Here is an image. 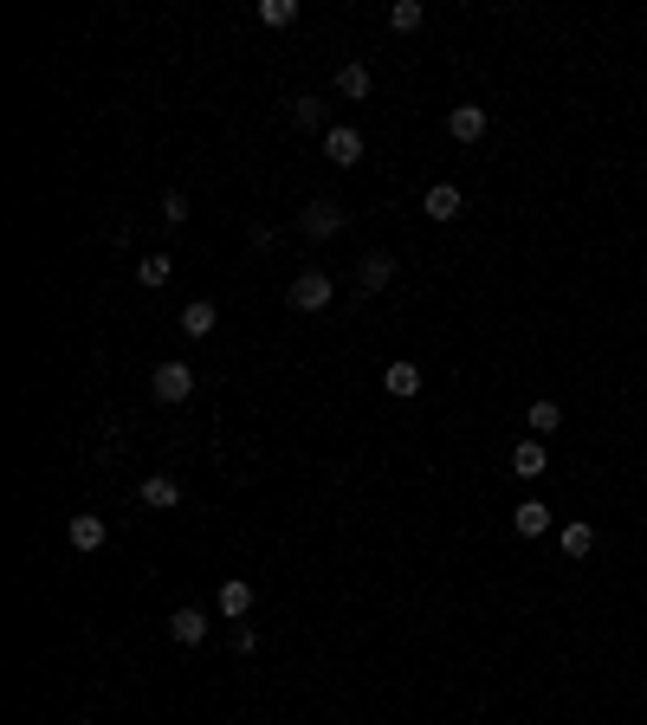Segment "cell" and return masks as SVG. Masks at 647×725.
I'll return each instance as SVG.
<instances>
[{
    "label": "cell",
    "instance_id": "obj_13",
    "mask_svg": "<svg viewBox=\"0 0 647 725\" xmlns=\"http://www.w3.org/2000/svg\"><path fill=\"white\" fill-rule=\"evenodd\" d=\"M550 518H557V512H550L544 499H525V505L512 512V531H518V538H544V531H550Z\"/></svg>",
    "mask_w": 647,
    "mask_h": 725
},
{
    "label": "cell",
    "instance_id": "obj_17",
    "mask_svg": "<svg viewBox=\"0 0 647 725\" xmlns=\"http://www.w3.org/2000/svg\"><path fill=\"white\" fill-rule=\"evenodd\" d=\"M557 544H563V557H570V564H583V557L596 551V525H583V518H576V525L557 531Z\"/></svg>",
    "mask_w": 647,
    "mask_h": 725
},
{
    "label": "cell",
    "instance_id": "obj_15",
    "mask_svg": "<svg viewBox=\"0 0 647 725\" xmlns=\"http://www.w3.org/2000/svg\"><path fill=\"white\" fill-rule=\"evenodd\" d=\"M382 389H389L395 402H408V395H421V363H389V369H382Z\"/></svg>",
    "mask_w": 647,
    "mask_h": 725
},
{
    "label": "cell",
    "instance_id": "obj_20",
    "mask_svg": "<svg viewBox=\"0 0 647 725\" xmlns=\"http://www.w3.org/2000/svg\"><path fill=\"white\" fill-rule=\"evenodd\" d=\"M421 20H428L421 0H395V7H389V33H421Z\"/></svg>",
    "mask_w": 647,
    "mask_h": 725
},
{
    "label": "cell",
    "instance_id": "obj_4",
    "mask_svg": "<svg viewBox=\"0 0 647 725\" xmlns=\"http://www.w3.org/2000/svg\"><path fill=\"white\" fill-rule=\"evenodd\" d=\"M324 156L337 162V169H356V162H363V130H356V123H330L324 130Z\"/></svg>",
    "mask_w": 647,
    "mask_h": 725
},
{
    "label": "cell",
    "instance_id": "obj_25",
    "mask_svg": "<svg viewBox=\"0 0 647 725\" xmlns=\"http://www.w3.org/2000/svg\"><path fill=\"white\" fill-rule=\"evenodd\" d=\"M72 725H91V719H72Z\"/></svg>",
    "mask_w": 647,
    "mask_h": 725
},
{
    "label": "cell",
    "instance_id": "obj_9",
    "mask_svg": "<svg viewBox=\"0 0 647 725\" xmlns=\"http://www.w3.org/2000/svg\"><path fill=\"white\" fill-rule=\"evenodd\" d=\"M65 538H72V551H104V538H110V525L98 512H78L72 525H65Z\"/></svg>",
    "mask_w": 647,
    "mask_h": 725
},
{
    "label": "cell",
    "instance_id": "obj_11",
    "mask_svg": "<svg viewBox=\"0 0 647 725\" xmlns=\"http://www.w3.org/2000/svg\"><path fill=\"white\" fill-rule=\"evenodd\" d=\"M214 603H220V615H227V622H246V609H253V583H246V577H227Z\"/></svg>",
    "mask_w": 647,
    "mask_h": 725
},
{
    "label": "cell",
    "instance_id": "obj_6",
    "mask_svg": "<svg viewBox=\"0 0 647 725\" xmlns=\"http://www.w3.org/2000/svg\"><path fill=\"white\" fill-rule=\"evenodd\" d=\"M169 641H182V648H201V641H208V615H201L195 603L169 609Z\"/></svg>",
    "mask_w": 647,
    "mask_h": 725
},
{
    "label": "cell",
    "instance_id": "obj_19",
    "mask_svg": "<svg viewBox=\"0 0 647 725\" xmlns=\"http://www.w3.org/2000/svg\"><path fill=\"white\" fill-rule=\"evenodd\" d=\"M169 272H175V259H169V253L136 259V279H143V292H162V285H169Z\"/></svg>",
    "mask_w": 647,
    "mask_h": 725
},
{
    "label": "cell",
    "instance_id": "obj_5",
    "mask_svg": "<svg viewBox=\"0 0 647 725\" xmlns=\"http://www.w3.org/2000/svg\"><path fill=\"white\" fill-rule=\"evenodd\" d=\"M421 214L447 227V221H460V214H466V195H460V188H453V182H434L428 195H421Z\"/></svg>",
    "mask_w": 647,
    "mask_h": 725
},
{
    "label": "cell",
    "instance_id": "obj_3",
    "mask_svg": "<svg viewBox=\"0 0 647 725\" xmlns=\"http://www.w3.org/2000/svg\"><path fill=\"white\" fill-rule=\"evenodd\" d=\"M149 389H156V402H188L195 395V363H156Z\"/></svg>",
    "mask_w": 647,
    "mask_h": 725
},
{
    "label": "cell",
    "instance_id": "obj_2",
    "mask_svg": "<svg viewBox=\"0 0 647 725\" xmlns=\"http://www.w3.org/2000/svg\"><path fill=\"white\" fill-rule=\"evenodd\" d=\"M330 298H337L330 272H298V279L285 285V305L292 311H330Z\"/></svg>",
    "mask_w": 647,
    "mask_h": 725
},
{
    "label": "cell",
    "instance_id": "obj_23",
    "mask_svg": "<svg viewBox=\"0 0 647 725\" xmlns=\"http://www.w3.org/2000/svg\"><path fill=\"white\" fill-rule=\"evenodd\" d=\"M162 221H169V227L188 221V195H182V188H169V195H162Z\"/></svg>",
    "mask_w": 647,
    "mask_h": 725
},
{
    "label": "cell",
    "instance_id": "obj_21",
    "mask_svg": "<svg viewBox=\"0 0 647 725\" xmlns=\"http://www.w3.org/2000/svg\"><path fill=\"white\" fill-rule=\"evenodd\" d=\"M292 123L298 130H324V104L318 98H292Z\"/></svg>",
    "mask_w": 647,
    "mask_h": 725
},
{
    "label": "cell",
    "instance_id": "obj_10",
    "mask_svg": "<svg viewBox=\"0 0 647 725\" xmlns=\"http://www.w3.org/2000/svg\"><path fill=\"white\" fill-rule=\"evenodd\" d=\"M447 136L453 143H479V136H486V111H479V104H453L447 111Z\"/></svg>",
    "mask_w": 647,
    "mask_h": 725
},
{
    "label": "cell",
    "instance_id": "obj_12",
    "mask_svg": "<svg viewBox=\"0 0 647 725\" xmlns=\"http://www.w3.org/2000/svg\"><path fill=\"white\" fill-rule=\"evenodd\" d=\"M512 473H518V480H544V473H550L544 441H518V447H512Z\"/></svg>",
    "mask_w": 647,
    "mask_h": 725
},
{
    "label": "cell",
    "instance_id": "obj_1",
    "mask_svg": "<svg viewBox=\"0 0 647 725\" xmlns=\"http://www.w3.org/2000/svg\"><path fill=\"white\" fill-rule=\"evenodd\" d=\"M343 227H350V208L330 201V195H318L311 208H298V234L305 240H330V234H343Z\"/></svg>",
    "mask_w": 647,
    "mask_h": 725
},
{
    "label": "cell",
    "instance_id": "obj_24",
    "mask_svg": "<svg viewBox=\"0 0 647 725\" xmlns=\"http://www.w3.org/2000/svg\"><path fill=\"white\" fill-rule=\"evenodd\" d=\"M253 648H259V635L246 622H233V654H253Z\"/></svg>",
    "mask_w": 647,
    "mask_h": 725
},
{
    "label": "cell",
    "instance_id": "obj_22",
    "mask_svg": "<svg viewBox=\"0 0 647 725\" xmlns=\"http://www.w3.org/2000/svg\"><path fill=\"white\" fill-rule=\"evenodd\" d=\"M259 20H266V26H292L298 20V0H259Z\"/></svg>",
    "mask_w": 647,
    "mask_h": 725
},
{
    "label": "cell",
    "instance_id": "obj_16",
    "mask_svg": "<svg viewBox=\"0 0 647 725\" xmlns=\"http://www.w3.org/2000/svg\"><path fill=\"white\" fill-rule=\"evenodd\" d=\"M175 324H182V337H208L214 324H220V305H208V298H195V305H182V318H175Z\"/></svg>",
    "mask_w": 647,
    "mask_h": 725
},
{
    "label": "cell",
    "instance_id": "obj_18",
    "mask_svg": "<svg viewBox=\"0 0 647 725\" xmlns=\"http://www.w3.org/2000/svg\"><path fill=\"white\" fill-rule=\"evenodd\" d=\"M525 421H531V441H544V434H557V421H563V408L550 402V395H538V402L525 408Z\"/></svg>",
    "mask_w": 647,
    "mask_h": 725
},
{
    "label": "cell",
    "instance_id": "obj_7",
    "mask_svg": "<svg viewBox=\"0 0 647 725\" xmlns=\"http://www.w3.org/2000/svg\"><path fill=\"white\" fill-rule=\"evenodd\" d=\"M136 505H149V512H175V505H182V486H175L169 473H149V480L136 486Z\"/></svg>",
    "mask_w": 647,
    "mask_h": 725
},
{
    "label": "cell",
    "instance_id": "obj_14",
    "mask_svg": "<svg viewBox=\"0 0 647 725\" xmlns=\"http://www.w3.org/2000/svg\"><path fill=\"white\" fill-rule=\"evenodd\" d=\"M369 91H376V78H369V65H337V98H350V104H363Z\"/></svg>",
    "mask_w": 647,
    "mask_h": 725
},
{
    "label": "cell",
    "instance_id": "obj_8",
    "mask_svg": "<svg viewBox=\"0 0 647 725\" xmlns=\"http://www.w3.org/2000/svg\"><path fill=\"white\" fill-rule=\"evenodd\" d=\"M389 279H395V253H363V266H356V285H363V292H389Z\"/></svg>",
    "mask_w": 647,
    "mask_h": 725
}]
</instances>
